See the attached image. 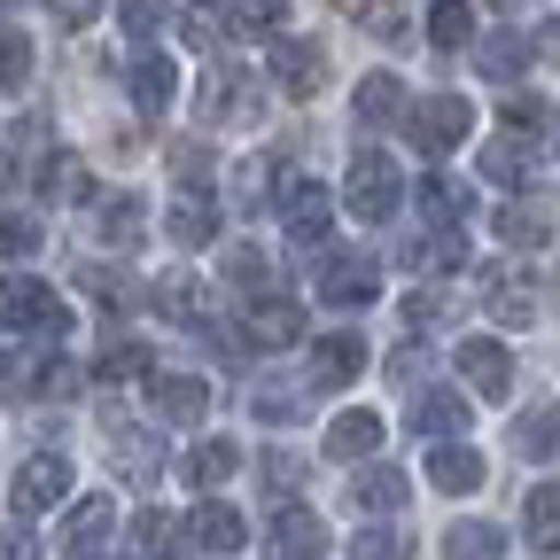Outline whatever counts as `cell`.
<instances>
[{
    "mask_svg": "<svg viewBox=\"0 0 560 560\" xmlns=\"http://www.w3.org/2000/svg\"><path fill=\"white\" fill-rule=\"evenodd\" d=\"M397 195H405V172H397L382 149H359V156H350V187H342L350 219H366V226L397 219Z\"/></svg>",
    "mask_w": 560,
    "mask_h": 560,
    "instance_id": "1",
    "label": "cell"
},
{
    "mask_svg": "<svg viewBox=\"0 0 560 560\" xmlns=\"http://www.w3.org/2000/svg\"><path fill=\"white\" fill-rule=\"evenodd\" d=\"M452 366H459V382L475 389V397H514V350L506 342H490V335H467L459 350H452Z\"/></svg>",
    "mask_w": 560,
    "mask_h": 560,
    "instance_id": "2",
    "label": "cell"
},
{
    "mask_svg": "<svg viewBox=\"0 0 560 560\" xmlns=\"http://www.w3.org/2000/svg\"><path fill=\"white\" fill-rule=\"evenodd\" d=\"M475 289H482V312L499 319V327H537V280H529V272H514V265H482Z\"/></svg>",
    "mask_w": 560,
    "mask_h": 560,
    "instance_id": "3",
    "label": "cell"
},
{
    "mask_svg": "<svg viewBox=\"0 0 560 560\" xmlns=\"http://www.w3.org/2000/svg\"><path fill=\"white\" fill-rule=\"evenodd\" d=\"M62 499H70V459H62V452H32V459L16 467V490H9L16 522H32V514H47V506H62Z\"/></svg>",
    "mask_w": 560,
    "mask_h": 560,
    "instance_id": "4",
    "label": "cell"
},
{
    "mask_svg": "<svg viewBox=\"0 0 560 560\" xmlns=\"http://www.w3.org/2000/svg\"><path fill=\"white\" fill-rule=\"evenodd\" d=\"M405 125H412V140H420V156H452L459 140L475 132V109H467L459 94H429V102H420Z\"/></svg>",
    "mask_w": 560,
    "mask_h": 560,
    "instance_id": "5",
    "label": "cell"
},
{
    "mask_svg": "<svg viewBox=\"0 0 560 560\" xmlns=\"http://www.w3.org/2000/svg\"><path fill=\"white\" fill-rule=\"evenodd\" d=\"M9 327H16V335H39V342H62V335H70V312L55 304L47 280L16 272V280H9Z\"/></svg>",
    "mask_w": 560,
    "mask_h": 560,
    "instance_id": "6",
    "label": "cell"
},
{
    "mask_svg": "<svg viewBox=\"0 0 560 560\" xmlns=\"http://www.w3.org/2000/svg\"><path fill=\"white\" fill-rule=\"evenodd\" d=\"M272 86L289 94V102H312L327 86V47L319 39H280L272 47Z\"/></svg>",
    "mask_w": 560,
    "mask_h": 560,
    "instance_id": "7",
    "label": "cell"
},
{
    "mask_svg": "<svg viewBox=\"0 0 560 560\" xmlns=\"http://www.w3.org/2000/svg\"><path fill=\"white\" fill-rule=\"evenodd\" d=\"M202 117H210V125H249V117H257V79L219 62V70L202 79Z\"/></svg>",
    "mask_w": 560,
    "mask_h": 560,
    "instance_id": "8",
    "label": "cell"
},
{
    "mask_svg": "<svg viewBox=\"0 0 560 560\" xmlns=\"http://www.w3.org/2000/svg\"><path fill=\"white\" fill-rule=\"evenodd\" d=\"M319 296H327L335 312H366V304L382 296V280H374V265H366V257H327Z\"/></svg>",
    "mask_w": 560,
    "mask_h": 560,
    "instance_id": "9",
    "label": "cell"
},
{
    "mask_svg": "<svg viewBox=\"0 0 560 560\" xmlns=\"http://www.w3.org/2000/svg\"><path fill=\"white\" fill-rule=\"evenodd\" d=\"M374 452H382V412L350 405V412H335V420H327V459L359 467V459H374Z\"/></svg>",
    "mask_w": 560,
    "mask_h": 560,
    "instance_id": "10",
    "label": "cell"
},
{
    "mask_svg": "<svg viewBox=\"0 0 560 560\" xmlns=\"http://www.w3.org/2000/svg\"><path fill=\"white\" fill-rule=\"evenodd\" d=\"M366 366H374V350H366L359 335H319V342H312V382H319V389L359 382Z\"/></svg>",
    "mask_w": 560,
    "mask_h": 560,
    "instance_id": "11",
    "label": "cell"
},
{
    "mask_svg": "<svg viewBox=\"0 0 560 560\" xmlns=\"http://www.w3.org/2000/svg\"><path fill=\"white\" fill-rule=\"evenodd\" d=\"M272 560H327V529L312 506H280L272 514Z\"/></svg>",
    "mask_w": 560,
    "mask_h": 560,
    "instance_id": "12",
    "label": "cell"
},
{
    "mask_svg": "<svg viewBox=\"0 0 560 560\" xmlns=\"http://www.w3.org/2000/svg\"><path fill=\"white\" fill-rule=\"evenodd\" d=\"M280 210H289V234L296 242H319L327 219H335V195L319 179H289V187H280Z\"/></svg>",
    "mask_w": 560,
    "mask_h": 560,
    "instance_id": "13",
    "label": "cell"
},
{
    "mask_svg": "<svg viewBox=\"0 0 560 560\" xmlns=\"http://www.w3.org/2000/svg\"><path fill=\"white\" fill-rule=\"evenodd\" d=\"M109 529H117V506H109V499H79V506H70V522H62V552H70V560H94V552L109 545Z\"/></svg>",
    "mask_w": 560,
    "mask_h": 560,
    "instance_id": "14",
    "label": "cell"
},
{
    "mask_svg": "<svg viewBox=\"0 0 560 560\" xmlns=\"http://www.w3.org/2000/svg\"><path fill=\"white\" fill-rule=\"evenodd\" d=\"M187 537H195L202 552H219V560H226V552H234V545L249 537V522H242V514H234L226 499H202V506L187 514Z\"/></svg>",
    "mask_w": 560,
    "mask_h": 560,
    "instance_id": "15",
    "label": "cell"
},
{
    "mask_svg": "<svg viewBox=\"0 0 560 560\" xmlns=\"http://www.w3.org/2000/svg\"><path fill=\"white\" fill-rule=\"evenodd\" d=\"M242 327H249L257 350H289V342H304V312H296V304H280V296H257Z\"/></svg>",
    "mask_w": 560,
    "mask_h": 560,
    "instance_id": "16",
    "label": "cell"
},
{
    "mask_svg": "<svg viewBox=\"0 0 560 560\" xmlns=\"http://www.w3.org/2000/svg\"><path fill=\"white\" fill-rule=\"evenodd\" d=\"M529 172H537V149H529L522 132L482 140V179H490V187H529Z\"/></svg>",
    "mask_w": 560,
    "mask_h": 560,
    "instance_id": "17",
    "label": "cell"
},
{
    "mask_svg": "<svg viewBox=\"0 0 560 560\" xmlns=\"http://www.w3.org/2000/svg\"><path fill=\"white\" fill-rule=\"evenodd\" d=\"M164 234H172L179 249H202L210 234H219V210H210V187H179L172 219H164Z\"/></svg>",
    "mask_w": 560,
    "mask_h": 560,
    "instance_id": "18",
    "label": "cell"
},
{
    "mask_svg": "<svg viewBox=\"0 0 560 560\" xmlns=\"http://www.w3.org/2000/svg\"><path fill=\"white\" fill-rule=\"evenodd\" d=\"M429 482L444 490V499H467V490H482V452H467V444H436V452H429Z\"/></svg>",
    "mask_w": 560,
    "mask_h": 560,
    "instance_id": "19",
    "label": "cell"
},
{
    "mask_svg": "<svg viewBox=\"0 0 560 560\" xmlns=\"http://www.w3.org/2000/svg\"><path fill=\"white\" fill-rule=\"evenodd\" d=\"M149 405H156L164 420H202V412H210V382H195V374H156V382H149Z\"/></svg>",
    "mask_w": 560,
    "mask_h": 560,
    "instance_id": "20",
    "label": "cell"
},
{
    "mask_svg": "<svg viewBox=\"0 0 560 560\" xmlns=\"http://www.w3.org/2000/svg\"><path fill=\"white\" fill-rule=\"evenodd\" d=\"M132 102L149 109V117H164V109L179 102V70H172V55H140V62H132Z\"/></svg>",
    "mask_w": 560,
    "mask_h": 560,
    "instance_id": "21",
    "label": "cell"
},
{
    "mask_svg": "<svg viewBox=\"0 0 560 560\" xmlns=\"http://www.w3.org/2000/svg\"><path fill=\"white\" fill-rule=\"evenodd\" d=\"M412 429L436 436V444H452V436L467 429V405H459L452 389H412Z\"/></svg>",
    "mask_w": 560,
    "mask_h": 560,
    "instance_id": "22",
    "label": "cell"
},
{
    "mask_svg": "<svg viewBox=\"0 0 560 560\" xmlns=\"http://www.w3.org/2000/svg\"><path fill=\"white\" fill-rule=\"evenodd\" d=\"M405 499H412V482L397 467H359L350 475V506H366V514H397Z\"/></svg>",
    "mask_w": 560,
    "mask_h": 560,
    "instance_id": "23",
    "label": "cell"
},
{
    "mask_svg": "<svg viewBox=\"0 0 560 560\" xmlns=\"http://www.w3.org/2000/svg\"><path fill=\"white\" fill-rule=\"evenodd\" d=\"M94 219H102L109 249H140V234H149V202H140V195H109V202H94Z\"/></svg>",
    "mask_w": 560,
    "mask_h": 560,
    "instance_id": "24",
    "label": "cell"
},
{
    "mask_svg": "<svg viewBox=\"0 0 560 560\" xmlns=\"http://www.w3.org/2000/svg\"><path fill=\"white\" fill-rule=\"evenodd\" d=\"M420 210H429V234H459V219H467V187L444 179V172H420Z\"/></svg>",
    "mask_w": 560,
    "mask_h": 560,
    "instance_id": "25",
    "label": "cell"
},
{
    "mask_svg": "<svg viewBox=\"0 0 560 560\" xmlns=\"http://www.w3.org/2000/svg\"><path fill=\"white\" fill-rule=\"evenodd\" d=\"M350 109H359V125H397L405 86L389 79V70H366V79H359V94H350Z\"/></svg>",
    "mask_w": 560,
    "mask_h": 560,
    "instance_id": "26",
    "label": "cell"
},
{
    "mask_svg": "<svg viewBox=\"0 0 560 560\" xmlns=\"http://www.w3.org/2000/svg\"><path fill=\"white\" fill-rule=\"evenodd\" d=\"M475 70H482V79H499V86H514L522 70H529V39H514V32H490V39L475 47Z\"/></svg>",
    "mask_w": 560,
    "mask_h": 560,
    "instance_id": "27",
    "label": "cell"
},
{
    "mask_svg": "<svg viewBox=\"0 0 560 560\" xmlns=\"http://www.w3.org/2000/svg\"><path fill=\"white\" fill-rule=\"evenodd\" d=\"M522 529H529L537 552H560V482H537L522 499Z\"/></svg>",
    "mask_w": 560,
    "mask_h": 560,
    "instance_id": "28",
    "label": "cell"
},
{
    "mask_svg": "<svg viewBox=\"0 0 560 560\" xmlns=\"http://www.w3.org/2000/svg\"><path fill=\"white\" fill-rule=\"evenodd\" d=\"M86 195H94L86 164L70 156V149H55V156H47V172H39V202H86Z\"/></svg>",
    "mask_w": 560,
    "mask_h": 560,
    "instance_id": "29",
    "label": "cell"
},
{
    "mask_svg": "<svg viewBox=\"0 0 560 560\" xmlns=\"http://www.w3.org/2000/svg\"><path fill=\"white\" fill-rule=\"evenodd\" d=\"M444 560H506V537L490 522H452L444 529Z\"/></svg>",
    "mask_w": 560,
    "mask_h": 560,
    "instance_id": "30",
    "label": "cell"
},
{
    "mask_svg": "<svg viewBox=\"0 0 560 560\" xmlns=\"http://www.w3.org/2000/svg\"><path fill=\"white\" fill-rule=\"evenodd\" d=\"M234 467H242V452H234L226 436H210V444H195V459H187V475H195L202 490H226V482H234Z\"/></svg>",
    "mask_w": 560,
    "mask_h": 560,
    "instance_id": "31",
    "label": "cell"
},
{
    "mask_svg": "<svg viewBox=\"0 0 560 560\" xmlns=\"http://www.w3.org/2000/svg\"><path fill=\"white\" fill-rule=\"evenodd\" d=\"M132 537H140V552H149V560H172V552H179V522H172L164 506H140V514H132Z\"/></svg>",
    "mask_w": 560,
    "mask_h": 560,
    "instance_id": "32",
    "label": "cell"
},
{
    "mask_svg": "<svg viewBox=\"0 0 560 560\" xmlns=\"http://www.w3.org/2000/svg\"><path fill=\"white\" fill-rule=\"evenodd\" d=\"M149 304H156L164 319H187V327L202 319V289H195V280H187V272H172V280H156V289H149Z\"/></svg>",
    "mask_w": 560,
    "mask_h": 560,
    "instance_id": "33",
    "label": "cell"
},
{
    "mask_svg": "<svg viewBox=\"0 0 560 560\" xmlns=\"http://www.w3.org/2000/svg\"><path fill=\"white\" fill-rule=\"evenodd\" d=\"M405 265H412V272H452V265H467V242H459V234H429V242H405Z\"/></svg>",
    "mask_w": 560,
    "mask_h": 560,
    "instance_id": "34",
    "label": "cell"
},
{
    "mask_svg": "<svg viewBox=\"0 0 560 560\" xmlns=\"http://www.w3.org/2000/svg\"><path fill=\"white\" fill-rule=\"evenodd\" d=\"M226 280H234L242 304H257V296H265V249H257V242H234V249H226Z\"/></svg>",
    "mask_w": 560,
    "mask_h": 560,
    "instance_id": "35",
    "label": "cell"
},
{
    "mask_svg": "<svg viewBox=\"0 0 560 560\" xmlns=\"http://www.w3.org/2000/svg\"><path fill=\"white\" fill-rule=\"evenodd\" d=\"M226 24H234L242 39H265V32H280V24H289V0H234V9H226Z\"/></svg>",
    "mask_w": 560,
    "mask_h": 560,
    "instance_id": "36",
    "label": "cell"
},
{
    "mask_svg": "<svg viewBox=\"0 0 560 560\" xmlns=\"http://www.w3.org/2000/svg\"><path fill=\"white\" fill-rule=\"evenodd\" d=\"M514 452H522V459L560 452V405H545V412H529V420H522V429H514Z\"/></svg>",
    "mask_w": 560,
    "mask_h": 560,
    "instance_id": "37",
    "label": "cell"
},
{
    "mask_svg": "<svg viewBox=\"0 0 560 560\" xmlns=\"http://www.w3.org/2000/svg\"><path fill=\"white\" fill-rule=\"evenodd\" d=\"M429 39L436 47H467L475 39V9H467V0H436V9H429Z\"/></svg>",
    "mask_w": 560,
    "mask_h": 560,
    "instance_id": "38",
    "label": "cell"
},
{
    "mask_svg": "<svg viewBox=\"0 0 560 560\" xmlns=\"http://www.w3.org/2000/svg\"><path fill=\"white\" fill-rule=\"evenodd\" d=\"M506 132L545 140V132H552V102H545V94H506Z\"/></svg>",
    "mask_w": 560,
    "mask_h": 560,
    "instance_id": "39",
    "label": "cell"
},
{
    "mask_svg": "<svg viewBox=\"0 0 560 560\" xmlns=\"http://www.w3.org/2000/svg\"><path fill=\"white\" fill-rule=\"evenodd\" d=\"M94 366H102V382H140V374H149V350H140V342H109Z\"/></svg>",
    "mask_w": 560,
    "mask_h": 560,
    "instance_id": "40",
    "label": "cell"
},
{
    "mask_svg": "<svg viewBox=\"0 0 560 560\" xmlns=\"http://www.w3.org/2000/svg\"><path fill=\"white\" fill-rule=\"evenodd\" d=\"M117 24H125L140 47H149V39L164 32V0H117Z\"/></svg>",
    "mask_w": 560,
    "mask_h": 560,
    "instance_id": "41",
    "label": "cell"
},
{
    "mask_svg": "<svg viewBox=\"0 0 560 560\" xmlns=\"http://www.w3.org/2000/svg\"><path fill=\"white\" fill-rule=\"evenodd\" d=\"M350 560H412V552H405L397 529H359V537H350Z\"/></svg>",
    "mask_w": 560,
    "mask_h": 560,
    "instance_id": "42",
    "label": "cell"
},
{
    "mask_svg": "<svg viewBox=\"0 0 560 560\" xmlns=\"http://www.w3.org/2000/svg\"><path fill=\"white\" fill-rule=\"evenodd\" d=\"M272 164H234V210H257L265 195H272V179H265Z\"/></svg>",
    "mask_w": 560,
    "mask_h": 560,
    "instance_id": "43",
    "label": "cell"
},
{
    "mask_svg": "<svg viewBox=\"0 0 560 560\" xmlns=\"http://www.w3.org/2000/svg\"><path fill=\"white\" fill-rule=\"evenodd\" d=\"M499 234H506L514 249H529V242H545V219H537V210H522V202H514V210H499Z\"/></svg>",
    "mask_w": 560,
    "mask_h": 560,
    "instance_id": "44",
    "label": "cell"
},
{
    "mask_svg": "<svg viewBox=\"0 0 560 560\" xmlns=\"http://www.w3.org/2000/svg\"><path fill=\"white\" fill-rule=\"evenodd\" d=\"M117 467H125V475H156V444L132 436V429H117Z\"/></svg>",
    "mask_w": 560,
    "mask_h": 560,
    "instance_id": "45",
    "label": "cell"
},
{
    "mask_svg": "<svg viewBox=\"0 0 560 560\" xmlns=\"http://www.w3.org/2000/svg\"><path fill=\"white\" fill-rule=\"evenodd\" d=\"M444 312H452V296H436V289H429V296H405V335H420V327H436Z\"/></svg>",
    "mask_w": 560,
    "mask_h": 560,
    "instance_id": "46",
    "label": "cell"
},
{
    "mask_svg": "<svg viewBox=\"0 0 560 560\" xmlns=\"http://www.w3.org/2000/svg\"><path fill=\"white\" fill-rule=\"evenodd\" d=\"M420 366H429V350H420V335H405V350L389 359V382H397V389H412V382H420Z\"/></svg>",
    "mask_w": 560,
    "mask_h": 560,
    "instance_id": "47",
    "label": "cell"
},
{
    "mask_svg": "<svg viewBox=\"0 0 560 560\" xmlns=\"http://www.w3.org/2000/svg\"><path fill=\"white\" fill-rule=\"evenodd\" d=\"M0 47H9V62H0V70H9V94H24V79H32V39H24V32H9Z\"/></svg>",
    "mask_w": 560,
    "mask_h": 560,
    "instance_id": "48",
    "label": "cell"
},
{
    "mask_svg": "<svg viewBox=\"0 0 560 560\" xmlns=\"http://www.w3.org/2000/svg\"><path fill=\"white\" fill-rule=\"evenodd\" d=\"M47 16H55L62 32H86V24L102 16V0H47Z\"/></svg>",
    "mask_w": 560,
    "mask_h": 560,
    "instance_id": "49",
    "label": "cell"
},
{
    "mask_svg": "<svg viewBox=\"0 0 560 560\" xmlns=\"http://www.w3.org/2000/svg\"><path fill=\"white\" fill-rule=\"evenodd\" d=\"M70 389H79V366H70V359L39 366V397H70Z\"/></svg>",
    "mask_w": 560,
    "mask_h": 560,
    "instance_id": "50",
    "label": "cell"
},
{
    "mask_svg": "<svg viewBox=\"0 0 560 560\" xmlns=\"http://www.w3.org/2000/svg\"><path fill=\"white\" fill-rule=\"evenodd\" d=\"M265 475H272V490H296V482H304V459H296V452H272Z\"/></svg>",
    "mask_w": 560,
    "mask_h": 560,
    "instance_id": "51",
    "label": "cell"
},
{
    "mask_svg": "<svg viewBox=\"0 0 560 560\" xmlns=\"http://www.w3.org/2000/svg\"><path fill=\"white\" fill-rule=\"evenodd\" d=\"M359 24H366V32H374V39H397V32H405V16H397V9H389V0H374V9H366V16H359Z\"/></svg>",
    "mask_w": 560,
    "mask_h": 560,
    "instance_id": "52",
    "label": "cell"
},
{
    "mask_svg": "<svg viewBox=\"0 0 560 560\" xmlns=\"http://www.w3.org/2000/svg\"><path fill=\"white\" fill-rule=\"evenodd\" d=\"M9 249H16V257L32 249V210H9Z\"/></svg>",
    "mask_w": 560,
    "mask_h": 560,
    "instance_id": "53",
    "label": "cell"
},
{
    "mask_svg": "<svg viewBox=\"0 0 560 560\" xmlns=\"http://www.w3.org/2000/svg\"><path fill=\"white\" fill-rule=\"evenodd\" d=\"M327 9H350V16H366V9H374V0H327Z\"/></svg>",
    "mask_w": 560,
    "mask_h": 560,
    "instance_id": "54",
    "label": "cell"
}]
</instances>
